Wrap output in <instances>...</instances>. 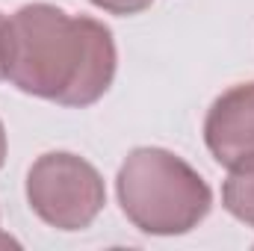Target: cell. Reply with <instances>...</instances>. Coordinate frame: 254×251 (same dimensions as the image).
Returning a JSON list of instances; mask_svg holds the SVG:
<instances>
[{"label":"cell","mask_w":254,"mask_h":251,"mask_svg":"<svg viewBox=\"0 0 254 251\" xmlns=\"http://www.w3.org/2000/svg\"><path fill=\"white\" fill-rule=\"evenodd\" d=\"M0 57L15 89L63 107L101 101L116 77L110 27L51 3H27L3 21Z\"/></svg>","instance_id":"6da1fadb"},{"label":"cell","mask_w":254,"mask_h":251,"mask_svg":"<svg viewBox=\"0 0 254 251\" xmlns=\"http://www.w3.org/2000/svg\"><path fill=\"white\" fill-rule=\"evenodd\" d=\"M119 204L142 234L178 237L198 228L213 207L207 181L166 148H136L119 169Z\"/></svg>","instance_id":"7a4b0ae2"},{"label":"cell","mask_w":254,"mask_h":251,"mask_svg":"<svg viewBox=\"0 0 254 251\" xmlns=\"http://www.w3.org/2000/svg\"><path fill=\"white\" fill-rule=\"evenodd\" d=\"M27 201L51 228L83 231L104 210L107 189L92 163L68 151H54L33 163L27 175Z\"/></svg>","instance_id":"3957f363"},{"label":"cell","mask_w":254,"mask_h":251,"mask_svg":"<svg viewBox=\"0 0 254 251\" xmlns=\"http://www.w3.org/2000/svg\"><path fill=\"white\" fill-rule=\"evenodd\" d=\"M204 142L225 169L254 157V80L219 95L204 122Z\"/></svg>","instance_id":"277c9868"},{"label":"cell","mask_w":254,"mask_h":251,"mask_svg":"<svg viewBox=\"0 0 254 251\" xmlns=\"http://www.w3.org/2000/svg\"><path fill=\"white\" fill-rule=\"evenodd\" d=\"M228 172L231 175L222 187V204L234 219L254 225V157L231 166Z\"/></svg>","instance_id":"5b68a950"},{"label":"cell","mask_w":254,"mask_h":251,"mask_svg":"<svg viewBox=\"0 0 254 251\" xmlns=\"http://www.w3.org/2000/svg\"><path fill=\"white\" fill-rule=\"evenodd\" d=\"M98 9L113 12V15H136L142 9H148L154 0H92Z\"/></svg>","instance_id":"8992f818"},{"label":"cell","mask_w":254,"mask_h":251,"mask_svg":"<svg viewBox=\"0 0 254 251\" xmlns=\"http://www.w3.org/2000/svg\"><path fill=\"white\" fill-rule=\"evenodd\" d=\"M6 163V130H3V122H0V169Z\"/></svg>","instance_id":"52a82bcc"},{"label":"cell","mask_w":254,"mask_h":251,"mask_svg":"<svg viewBox=\"0 0 254 251\" xmlns=\"http://www.w3.org/2000/svg\"><path fill=\"white\" fill-rule=\"evenodd\" d=\"M0 249H18V240H12L9 234L0 231Z\"/></svg>","instance_id":"ba28073f"},{"label":"cell","mask_w":254,"mask_h":251,"mask_svg":"<svg viewBox=\"0 0 254 251\" xmlns=\"http://www.w3.org/2000/svg\"><path fill=\"white\" fill-rule=\"evenodd\" d=\"M3 21H6V18L0 15V36H3ZM0 77H3V57H0Z\"/></svg>","instance_id":"9c48e42d"}]
</instances>
